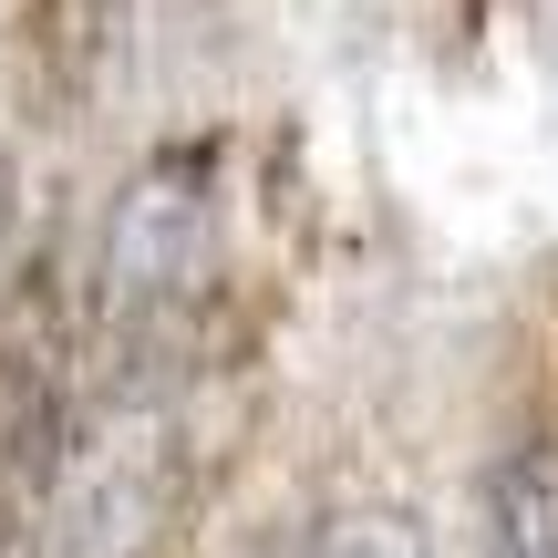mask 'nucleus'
<instances>
[{"label":"nucleus","instance_id":"nucleus-1","mask_svg":"<svg viewBox=\"0 0 558 558\" xmlns=\"http://www.w3.org/2000/svg\"><path fill=\"white\" fill-rule=\"evenodd\" d=\"M177 538V403L166 373L104 362V393L62 414L41 486V558H166Z\"/></svg>","mask_w":558,"mask_h":558},{"label":"nucleus","instance_id":"nucleus-2","mask_svg":"<svg viewBox=\"0 0 558 558\" xmlns=\"http://www.w3.org/2000/svg\"><path fill=\"white\" fill-rule=\"evenodd\" d=\"M207 269H218V186H207V156L177 145V156H145L114 197V228H104V279H94V320L104 352L135 362V373H166L207 300Z\"/></svg>","mask_w":558,"mask_h":558},{"label":"nucleus","instance_id":"nucleus-3","mask_svg":"<svg viewBox=\"0 0 558 558\" xmlns=\"http://www.w3.org/2000/svg\"><path fill=\"white\" fill-rule=\"evenodd\" d=\"M486 558H558V456L518 445L486 476Z\"/></svg>","mask_w":558,"mask_h":558},{"label":"nucleus","instance_id":"nucleus-4","mask_svg":"<svg viewBox=\"0 0 558 558\" xmlns=\"http://www.w3.org/2000/svg\"><path fill=\"white\" fill-rule=\"evenodd\" d=\"M311 558H424V538L393 507H341V518L311 527Z\"/></svg>","mask_w":558,"mask_h":558}]
</instances>
